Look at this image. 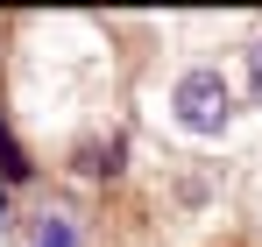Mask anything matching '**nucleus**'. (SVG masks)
Wrapping results in <instances>:
<instances>
[{
  "label": "nucleus",
  "instance_id": "nucleus-4",
  "mask_svg": "<svg viewBox=\"0 0 262 247\" xmlns=\"http://www.w3.org/2000/svg\"><path fill=\"white\" fill-rule=\"evenodd\" d=\"M248 78H255V92H262V42L248 50Z\"/></svg>",
  "mask_w": 262,
  "mask_h": 247
},
{
  "label": "nucleus",
  "instance_id": "nucleus-1",
  "mask_svg": "<svg viewBox=\"0 0 262 247\" xmlns=\"http://www.w3.org/2000/svg\"><path fill=\"white\" fill-rule=\"evenodd\" d=\"M177 120L191 134H220L227 127V78L220 71H184L177 78Z\"/></svg>",
  "mask_w": 262,
  "mask_h": 247
},
{
  "label": "nucleus",
  "instance_id": "nucleus-3",
  "mask_svg": "<svg viewBox=\"0 0 262 247\" xmlns=\"http://www.w3.org/2000/svg\"><path fill=\"white\" fill-rule=\"evenodd\" d=\"M29 247H78V233H71V219H43Z\"/></svg>",
  "mask_w": 262,
  "mask_h": 247
},
{
  "label": "nucleus",
  "instance_id": "nucleus-2",
  "mask_svg": "<svg viewBox=\"0 0 262 247\" xmlns=\"http://www.w3.org/2000/svg\"><path fill=\"white\" fill-rule=\"evenodd\" d=\"M29 177V163H21V149L7 141V120H0V184H21Z\"/></svg>",
  "mask_w": 262,
  "mask_h": 247
}]
</instances>
